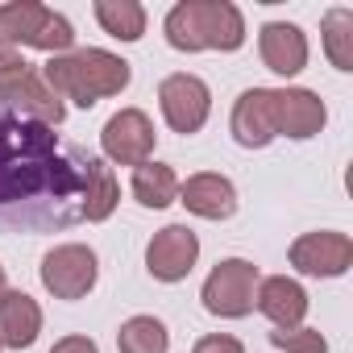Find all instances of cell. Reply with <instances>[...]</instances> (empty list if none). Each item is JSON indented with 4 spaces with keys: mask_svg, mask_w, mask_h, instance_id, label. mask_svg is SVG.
I'll return each mask as SVG.
<instances>
[{
    "mask_svg": "<svg viewBox=\"0 0 353 353\" xmlns=\"http://www.w3.org/2000/svg\"><path fill=\"white\" fill-rule=\"evenodd\" d=\"M154 141H158L154 121H150L141 108H121V112H112V117L104 121V129H100V150H104V158L117 162V166H141V162H150Z\"/></svg>",
    "mask_w": 353,
    "mask_h": 353,
    "instance_id": "8",
    "label": "cell"
},
{
    "mask_svg": "<svg viewBox=\"0 0 353 353\" xmlns=\"http://www.w3.org/2000/svg\"><path fill=\"white\" fill-rule=\"evenodd\" d=\"M42 79L50 83V92L59 100H75L79 108H92L104 96H121L133 79L129 63L121 54H108L100 46L88 50H71V54H54L42 67Z\"/></svg>",
    "mask_w": 353,
    "mask_h": 353,
    "instance_id": "2",
    "label": "cell"
},
{
    "mask_svg": "<svg viewBox=\"0 0 353 353\" xmlns=\"http://www.w3.org/2000/svg\"><path fill=\"white\" fill-rule=\"evenodd\" d=\"M9 295V279H5V266H0V299Z\"/></svg>",
    "mask_w": 353,
    "mask_h": 353,
    "instance_id": "27",
    "label": "cell"
},
{
    "mask_svg": "<svg viewBox=\"0 0 353 353\" xmlns=\"http://www.w3.org/2000/svg\"><path fill=\"white\" fill-rule=\"evenodd\" d=\"M42 287L54 295V299H83L96 279H100V266H96V250L71 241V245H54L46 258H42Z\"/></svg>",
    "mask_w": 353,
    "mask_h": 353,
    "instance_id": "7",
    "label": "cell"
},
{
    "mask_svg": "<svg viewBox=\"0 0 353 353\" xmlns=\"http://www.w3.org/2000/svg\"><path fill=\"white\" fill-rule=\"evenodd\" d=\"M233 141L245 150H266L279 133H274V92L270 88H250L237 96L233 117H229Z\"/></svg>",
    "mask_w": 353,
    "mask_h": 353,
    "instance_id": "13",
    "label": "cell"
},
{
    "mask_svg": "<svg viewBox=\"0 0 353 353\" xmlns=\"http://www.w3.org/2000/svg\"><path fill=\"white\" fill-rule=\"evenodd\" d=\"M129 188H133V200L141 208H166V204L179 200V174H174L166 162H154L150 158V162L133 166Z\"/></svg>",
    "mask_w": 353,
    "mask_h": 353,
    "instance_id": "19",
    "label": "cell"
},
{
    "mask_svg": "<svg viewBox=\"0 0 353 353\" xmlns=\"http://www.w3.org/2000/svg\"><path fill=\"white\" fill-rule=\"evenodd\" d=\"M59 170V141L46 125L0 117V204L38 196Z\"/></svg>",
    "mask_w": 353,
    "mask_h": 353,
    "instance_id": "1",
    "label": "cell"
},
{
    "mask_svg": "<svg viewBox=\"0 0 353 353\" xmlns=\"http://www.w3.org/2000/svg\"><path fill=\"white\" fill-rule=\"evenodd\" d=\"M162 34L174 50L196 54V50H241L245 42V17L229 0H179L166 21Z\"/></svg>",
    "mask_w": 353,
    "mask_h": 353,
    "instance_id": "3",
    "label": "cell"
},
{
    "mask_svg": "<svg viewBox=\"0 0 353 353\" xmlns=\"http://www.w3.org/2000/svg\"><path fill=\"white\" fill-rule=\"evenodd\" d=\"M179 204L200 221H229L237 212V188L225 179V174L200 170L188 183H179Z\"/></svg>",
    "mask_w": 353,
    "mask_h": 353,
    "instance_id": "14",
    "label": "cell"
},
{
    "mask_svg": "<svg viewBox=\"0 0 353 353\" xmlns=\"http://www.w3.org/2000/svg\"><path fill=\"white\" fill-rule=\"evenodd\" d=\"M158 108H162V121L174 129V133H200L208 125V112H212V92L200 75H188V71H174L158 83Z\"/></svg>",
    "mask_w": 353,
    "mask_h": 353,
    "instance_id": "6",
    "label": "cell"
},
{
    "mask_svg": "<svg viewBox=\"0 0 353 353\" xmlns=\"http://www.w3.org/2000/svg\"><path fill=\"white\" fill-rule=\"evenodd\" d=\"M26 59H21V50L17 46H9L5 38H0V75H5V71H13V67H21Z\"/></svg>",
    "mask_w": 353,
    "mask_h": 353,
    "instance_id": "26",
    "label": "cell"
},
{
    "mask_svg": "<svg viewBox=\"0 0 353 353\" xmlns=\"http://www.w3.org/2000/svg\"><path fill=\"white\" fill-rule=\"evenodd\" d=\"M0 38L9 46H34V50H46L50 59L54 54H71L75 46V30L63 13L38 5V0H9L0 5Z\"/></svg>",
    "mask_w": 353,
    "mask_h": 353,
    "instance_id": "4",
    "label": "cell"
},
{
    "mask_svg": "<svg viewBox=\"0 0 353 353\" xmlns=\"http://www.w3.org/2000/svg\"><path fill=\"white\" fill-rule=\"evenodd\" d=\"M92 13H96L100 30L117 42H137L145 34V9L137 0H96Z\"/></svg>",
    "mask_w": 353,
    "mask_h": 353,
    "instance_id": "20",
    "label": "cell"
},
{
    "mask_svg": "<svg viewBox=\"0 0 353 353\" xmlns=\"http://www.w3.org/2000/svg\"><path fill=\"white\" fill-rule=\"evenodd\" d=\"M117 349L121 353H166L170 349V332L158 316H129L117 328Z\"/></svg>",
    "mask_w": 353,
    "mask_h": 353,
    "instance_id": "21",
    "label": "cell"
},
{
    "mask_svg": "<svg viewBox=\"0 0 353 353\" xmlns=\"http://www.w3.org/2000/svg\"><path fill=\"white\" fill-rule=\"evenodd\" d=\"M79 174H83V192H79V216L88 221H108L117 200H121V188L112 179V170L104 166V158H88L79 162Z\"/></svg>",
    "mask_w": 353,
    "mask_h": 353,
    "instance_id": "18",
    "label": "cell"
},
{
    "mask_svg": "<svg viewBox=\"0 0 353 353\" xmlns=\"http://www.w3.org/2000/svg\"><path fill=\"white\" fill-rule=\"evenodd\" d=\"M50 353H100V345L92 336H63V341H54Z\"/></svg>",
    "mask_w": 353,
    "mask_h": 353,
    "instance_id": "25",
    "label": "cell"
},
{
    "mask_svg": "<svg viewBox=\"0 0 353 353\" xmlns=\"http://www.w3.org/2000/svg\"><path fill=\"white\" fill-rule=\"evenodd\" d=\"M196 258H200V237L188 225H166L145 245V270L158 283H179V279H188L192 266H196Z\"/></svg>",
    "mask_w": 353,
    "mask_h": 353,
    "instance_id": "11",
    "label": "cell"
},
{
    "mask_svg": "<svg viewBox=\"0 0 353 353\" xmlns=\"http://www.w3.org/2000/svg\"><path fill=\"white\" fill-rule=\"evenodd\" d=\"M291 266L307 279H341L353 266V241L332 229L303 233L291 241Z\"/></svg>",
    "mask_w": 353,
    "mask_h": 353,
    "instance_id": "10",
    "label": "cell"
},
{
    "mask_svg": "<svg viewBox=\"0 0 353 353\" xmlns=\"http://www.w3.org/2000/svg\"><path fill=\"white\" fill-rule=\"evenodd\" d=\"M324 54L336 71H353V13L349 9L324 13Z\"/></svg>",
    "mask_w": 353,
    "mask_h": 353,
    "instance_id": "22",
    "label": "cell"
},
{
    "mask_svg": "<svg viewBox=\"0 0 353 353\" xmlns=\"http://www.w3.org/2000/svg\"><path fill=\"white\" fill-rule=\"evenodd\" d=\"M42 332V307L26 291H9L0 299V349H30Z\"/></svg>",
    "mask_w": 353,
    "mask_h": 353,
    "instance_id": "17",
    "label": "cell"
},
{
    "mask_svg": "<svg viewBox=\"0 0 353 353\" xmlns=\"http://www.w3.org/2000/svg\"><path fill=\"white\" fill-rule=\"evenodd\" d=\"M192 353H245V345L229 332H212V336H200Z\"/></svg>",
    "mask_w": 353,
    "mask_h": 353,
    "instance_id": "24",
    "label": "cell"
},
{
    "mask_svg": "<svg viewBox=\"0 0 353 353\" xmlns=\"http://www.w3.org/2000/svg\"><path fill=\"white\" fill-rule=\"evenodd\" d=\"M270 92H274V133L279 137L307 141L324 129L328 108L316 92H307V88H270Z\"/></svg>",
    "mask_w": 353,
    "mask_h": 353,
    "instance_id": "12",
    "label": "cell"
},
{
    "mask_svg": "<svg viewBox=\"0 0 353 353\" xmlns=\"http://www.w3.org/2000/svg\"><path fill=\"white\" fill-rule=\"evenodd\" d=\"M270 345L283 349V353H328V341L320 328H274L270 332Z\"/></svg>",
    "mask_w": 353,
    "mask_h": 353,
    "instance_id": "23",
    "label": "cell"
},
{
    "mask_svg": "<svg viewBox=\"0 0 353 353\" xmlns=\"http://www.w3.org/2000/svg\"><path fill=\"white\" fill-rule=\"evenodd\" d=\"M254 307L274 324V328H299L303 316H307V291L287 279V274H270L258 283V295H254Z\"/></svg>",
    "mask_w": 353,
    "mask_h": 353,
    "instance_id": "16",
    "label": "cell"
},
{
    "mask_svg": "<svg viewBox=\"0 0 353 353\" xmlns=\"http://www.w3.org/2000/svg\"><path fill=\"white\" fill-rule=\"evenodd\" d=\"M0 100L5 104H13V108H21L30 121H38V125H63V117H67V104L50 92V83L42 79V71H34L30 63H21V67H13V71H5L0 75Z\"/></svg>",
    "mask_w": 353,
    "mask_h": 353,
    "instance_id": "9",
    "label": "cell"
},
{
    "mask_svg": "<svg viewBox=\"0 0 353 353\" xmlns=\"http://www.w3.org/2000/svg\"><path fill=\"white\" fill-rule=\"evenodd\" d=\"M258 283H262V274H258L254 262H245V258H225V262H216L212 274L204 279L200 299H204V307H208L212 316H221V320H241V316L254 312Z\"/></svg>",
    "mask_w": 353,
    "mask_h": 353,
    "instance_id": "5",
    "label": "cell"
},
{
    "mask_svg": "<svg viewBox=\"0 0 353 353\" xmlns=\"http://www.w3.org/2000/svg\"><path fill=\"white\" fill-rule=\"evenodd\" d=\"M258 54H262L266 71L291 79V75H299L307 67V34L299 26H291V21H270L258 34Z\"/></svg>",
    "mask_w": 353,
    "mask_h": 353,
    "instance_id": "15",
    "label": "cell"
}]
</instances>
